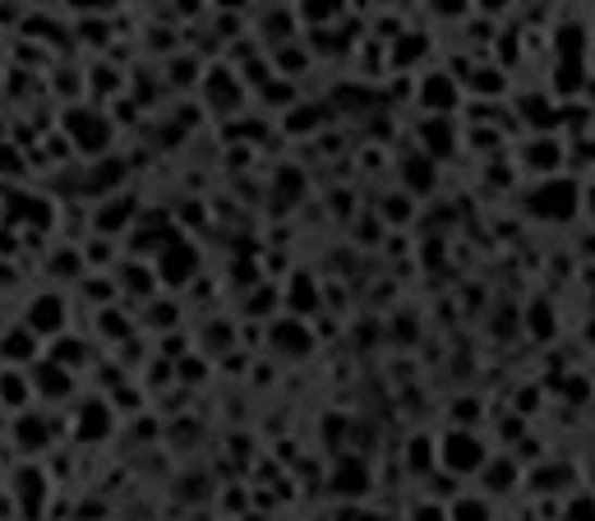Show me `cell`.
<instances>
[{
    "label": "cell",
    "mask_w": 595,
    "mask_h": 521,
    "mask_svg": "<svg viewBox=\"0 0 595 521\" xmlns=\"http://www.w3.org/2000/svg\"><path fill=\"white\" fill-rule=\"evenodd\" d=\"M65 129L74 134V139H79V148H84V152H102V144L111 139V125L102 121L98 111H70Z\"/></svg>",
    "instance_id": "6da1fadb"
},
{
    "label": "cell",
    "mask_w": 595,
    "mask_h": 521,
    "mask_svg": "<svg viewBox=\"0 0 595 521\" xmlns=\"http://www.w3.org/2000/svg\"><path fill=\"white\" fill-rule=\"evenodd\" d=\"M531 208L541 212V218H572V212H578V185H568V181L545 185V195H535Z\"/></svg>",
    "instance_id": "7a4b0ae2"
},
{
    "label": "cell",
    "mask_w": 595,
    "mask_h": 521,
    "mask_svg": "<svg viewBox=\"0 0 595 521\" xmlns=\"http://www.w3.org/2000/svg\"><path fill=\"white\" fill-rule=\"evenodd\" d=\"M444 461L453 471H475V467H485V448L471 438V434H448L444 443Z\"/></svg>",
    "instance_id": "3957f363"
},
{
    "label": "cell",
    "mask_w": 595,
    "mask_h": 521,
    "mask_svg": "<svg viewBox=\"0 0 595 521\" xmlns=\"http://www.w3.org/2000/svg\"><path fill=\"white\" fill-rule=\"evenodd\" d=\"M28 323H33V333L37 337H47V333H55V327L65 323V305H61V296H42L28 310Z\"/></svg>",
    "instance_id": "277c9868"
},
{
    "label": "cell",
    "mask_w": 595,
    "mask_h": 521,
    "mask_svg": "<svg viewBox=\"0 0 595 521\" xmlns=\"http://www.w3.org/2000/svg\"><path fill=\"white\" fill-rule=\"evenodd\" d=\"M33 388L47 393V397H65L74 388V374L65 364H42V370H33Z\"/></svg>",
    "instance_id": "5b68a950"
},
{
    "label": "cell",
    "mask_w": 595,
    "mask_h": 521,
    "mask_svg": "<svg viewBox=\"0 0 595 521\" xmlns=\"http://www.w3.org/2000/svg\"><path fill=\"white\" fill-rule=\"evenodd\" d=\"M0 356H5L10 364L33 360L37 356V333H28V327H14L10 337H0Z\"/></svg>",
    "instance_id": "8992f818"
},
{
    "label": "cell",
    "mask_w": 595,
    "mask_h": 521,
    "mask_svg": "<svg viewBox=\"0 0 595 521\" xmlns=\"http://www.w3.org/2000/svg\"><path fill=\"white\" fill-rule=\"evenodd\" d=\"M107 430H111V411L102 407V401H88L84 415H79V430H74V434H79L84 443H92V438H102Z\"/></svg>",
    "instance_id": "52a82bcc"
},
{
    "label": "cell",
    "mask_w": 595,
    "mask_h": 521,
    "mask_svg": "<svg viewBox=\"0 0 595 521\" xmlns=\"http://www.w3.org/2000/svg\"><path fill=\"white\" fill-rule=\"evenodd\" d=\"M208 102H213V107H226V111L240 102V88L232 84V74H222V70L208 74Z\"/></svg>",
    "instance_id": "ba28073f"
},
{
    "label": "cell",
    "mask_w": 595,
    "mask_h": 521,
    "mask_svg": "<svg viewBox=\"0 0 595 521\" xmlns=\"http://www.w3.org/2000/svg\"><path fill=\"white\" fill-rule=\"evenodd\" d=\"M273 337H277L282 351H296V356H305V351L314 346V342H310V327H305V323H277Z\"/></svg>",
    "instance_id": "9c48e42d"
},
{
    "label": "cell",
    "mask_w": 595,
    "mask_h": 521,
    "mask_svg": "<svg viewBox=\"0 0 595 521\" xmlns=\"http://www.w3.org/2000/svg\"><path fill=\"white\" fill-rule=\"evenodd\" d=\"M129 218H134V199L102 203V212H98V231H102V236H111V231H125Z\"/></svg>",
    "instance_id": "30bf717a"
},
{
    "label": "cell",
    "mask_w": 595,
    "mask_h": 521,
    "mask_svg": "<svg viewBox=\"0 0 595 521\" xmlns=\"http://www.w3.org/2000/svg\"><path fill=\"white\" fill-rule=\"evenodd\" d=\"M401 176L416 185V195H430V189H434V166L425 158H407V162H401Z\"/></svg>",
    "instance_id": "8fae6325"
},
{
    "label": "cell",
    "mask_w": 595,
    "mask_h": 521,
    "mask_svg": "<svg viewBox=\"0 0 595 521\" xmlns=\"http://www.w3.org/2000/svg\"><path fill=\"white\" fill-rule=\"evenodd\" d=\"M333 485H337V494H360L364 489V467H360V461H342Z\"/></svg>",
    "instance_id": "7c38bea8"
},
{
    "label": "cell",
    "mask_w": 595,
    "mask_h": 521,
    "mask_svg": "<svg viewBox=\"0 0 595 521\" xmlns=\"http://www.w3.org/2000/svg\"><path fill=\"white\" fill-rule=\"evenodd\" d=\"M425 102L430 107H453L457 102V88H453L448 74H434V79L425 84Z\"/></svg>",
    "instance_id": "4fadbf2b"
},
{
    "label": "cell",
    "mask_w": 595,
    "mask_h": 521,
    "mask_svg": "<svg viewBox=\"0 0 595 521\" xmlns=\"http://www.w3.org/2000/svg\"><path fill=\"white\" fill-rule=\"evenodd\" d=\"M18 443H24V448H42V443H47V424L33 420V415H18Z\"/></svg>",
    "instance_id": "5bb4252c"
},
{
    "label": "cell",
    "mask_w": 595,
    "mask_h": 521,
    "mask_svg": "<svg viewBox=\"0 0 595 521\" xmlns=\"http://www.w3.org/2000/svg\"><path fill=\"white\" fill-rule=\"evenodd\" d=\"M0 397H5V401H10V407L18 411V407H24V397H28V383H24V379H18L14 370H10V374H0Z\"/></svg>",
    "instance_id": "9a60e30c"
},
{
    "label": "cell",
    "mask_w": 595,
    "mask_h": 521,
    "mask_svg": "<svg viewBox=\"0 0 595 521\" xmlns=\"http://www.w3.org/2000/svg\"><path fill=\"white\" fill-rule=\"evenodd\" d=\"M314 286H310V277H296V286H292V310H300V314H310L314 310Z\"/></svg>",
    "instance_id": "2e32d148"
},
{
    "label": "cell",
    "mask_w": 595,
    "mask_h": 521,
    "mask_svg": "<svg viewBox=\"0 0 595 521\" xmlns=\"http://www.w3.org/2000/svg\"><path fill=\"white\" fill-rule=\"evenodd\" d=\"M531 166H559V144H549V139H541V144H531V158H526Z\"/></svg>",
    "instance_id": "e0dca14e"
},
{
    "label": "cell",
    "mask_w": 595,
    "mask_h": 521,
    "mask_svg": "<svg viewBox=\"0 0 595 521\" xmlns=\"http://www.w3.org/2000/svg\"><path fill=\"white\" fill-rule=\"evenodd\" d=\"M471 88L475 92H504V74H498V70H475Z\"/></svg>",
    "instance_id": "ac0fdd59"
},
{
    "label": "cell",
    "mask_w": 595,
    "mask_h": 521,
    "mask_svg": "<svg viewBox=\"0 0 595 521\" xmlns=\"http://www.w3.org/2000/svg\"><path fill=\"white\" fill-rule=\"evenodd\" d=\"M549 327H554V319H549V305H545V300H541V305H531V333L545 342V337H549Z\"/></svg>",
    "instance_id": "d6986e66"
},
{
    "label": "cell",
    "mask_w": 595,
    "mask_h": 521,
    "mask_svg": "<svg viewBox=\"0 0 595 521\" xmlns=\"http://www.w3.org/2000/svg\"><path fill=\"white\" fill-rule=\"evenodd\" d=\"M337 5H342V0H305V14H310V18H333Z\"/></svg>",
    "instance_id": "ffe728a7"
},
{
    "label": "cell",
    "mask_w": 595,
    "mask_h": 521,
    "mask_svg": "<svg viewBox=\"0 0 595 521\" xmlns=\"http://www.w3.org/2000/svg\"><path fill=\"white\" fill-rule=\"evenodd\" d=\"M411 448H416V452H411V467H430V443H425V438H416Z\"/></svg>",
    "instance_id": "44dd1931"
},
{
    "label": "cell",
    "mask_w": 595,
    "mask_h": 521,
    "mask_svg": "<svg viewBox=\"0 0 595 521\" xmlns=\"http://www.w3.org/2000/svg\"><path fill=\"white\" fill-rule=\"evenodd\" d=\"M70 5L84 14H102V10H111V0H70Z\"/></svg>",
    "instance_id": "7402d4cb"
},
{
    "label": "cell",
    "mask_w": 595,
    "mask_h": 521,
    "mask_svg": "<svg viewBox=\"0 0 595 521\" xmlns=\"http://www.w3.org/2000/svg\"><path fill=\"white\" fill-rule=\"evenodd\" d=\"M181 379H189V383H199V379H203V364H199V360H189V364L181 360Z\"/></svg>",
    "instance_id": "603a6c76"
},
{
    "label": "cell",
    "mask_w": 595,
    "mask_h": 521,
    "mask_svg": "<svg viewBox=\"0 0 595 521\" xmlns=\"http://www.w3.org/2000/svg\"><path fill=\"white\" fill-rule=\"evenodd\" d=\"M457 521H485V508H475V504H462V508H457Z\"/></svg>",
    "instance_id": "cb8c5ba5"
},
{
    "label": "cell",
    "mask_w": 595,
    "mask_h": 521,
    "mask_svg": "<svg viewBox=\"0 0 595 521\" xmlns=\"http://www.w3.org/2000/svg\"><path fill=\"white\" fill-rule=\"evenodd\" d=\"M55 356H61V360H74V364H79V360H84V346H79V342H74V346H55Z\"/></svg>",
    "instance_id": "d4e9b609"
},
{
    "label": "cell",
    "mask_w": 595,
    "mask_h": 521,
    "mask_svg": "<svg viewBox=\"0 0 595 521\" xmlns=\"http://www.w3.org/2000/svg\"><path fill=\"white\" fill-rule=\"evenodd\" d=\"M489 480H494V489H508V480H512V467H494V471H489Z\"/></svg>",
    "instance_id": "484cf974"
},
{
    "label": "cell",
    "mask_w": 595,
    "mask_h": 521,
    "mask_svg": "<svg viewBox=\"0 0 595 521\" xmlns=\"http://www.w3.org/2000/svg\"><path fill=\"white\" fill-rule=\"evenodd\" d=\"M568 521H595V504H578L568 512Z\"/></svg>",
    "instance_id": "4316f807"
},
{
    "label": "cell",
    "mask_w": 595,
    "mask_h": 521,
    "mask_svg": "<svg viewBox=\"0 0 595 521\" xmlns=\"http://www.w3.org/2000/svg\"><path fill=\"white\" fill-rule=\"evenodd\" d=\"M434 5H438V14H462L467 0H434Z\"/></svg>",
    "instance_id": "83f0119b"
},
{
    "label": "cell",
    "mask_w": 595,
    "mask_h": 521,
    "mask_svg": "<svg viewBox=\"0 0 595 521\" xmlns=\"http://www.w3.org/2000/svg\"><path fill=\"white\" fill-rule=\"evenodd\" d=\"M416 521H448V517H444V508H434V504H430V508H420V512H416Z\"/></svg>",
    "instance_id": "f1b7e54d"
},
{
    "label": "cell",
    "mask_w": 595,
    "mask_h": 521,
    "mask_svg": "<svg viewBox=\"0 0 595 521\" xmlns=\"http://www.w3.org/2000/svg\"><path fill=\"white\" fill-rule=\"evenodd\" d=\"M475 415H480L475 401H457V420H475Z\"/></svg>",
    "instance_id": "f546056e"
},
{
    "label": "cell",
    "mask_w": 595,
    "mask_h": 521,
    "mask_svg": "<svg viewBox=\"0 0 595 521\" xmlns=\"http://www.w3.org/2000/svg\"><path fill=\"white\" fill-rule=\"evenodd\" d=\"M102 323H107V333H125V319L121 314H107Z\"/></svg>",
    "instance_id": "4dcf8cb0"
},
{
    "label": "cell",
    "mask_w": 595,
    "mask_h": 521,
    "mask_svg": "<svg viewBox=\"0 0 595 521\" xmlns=\"http://www.w3.org/2000/svg\"><path fill=\"white\" fill-rule=\"evenodd\" d=\"M176 5H181V14H195V10H199V0H176Z\"/></svg>",
    "instance_id": "1f68e13d"
},
{
    "label": "cell",
    "mask_w": 595,
    "mask_h": 521,
    "mask_svg": "<svg viewBox=\"0 0 595 521\" xmlns=\"http://www.w3.org/2000/svg\"><path fill=\"white\" fill-rule=\"evenodd\" d=\"M480 10H504V0H480Z\"/></svg>",
    "instance_id": "d6a6232c"
},
{
    "label": "cell",
    "mask_w": 595,
    "mask_h": 521,
    "mask_svg": "<svg viewBox=\"0 0 595 521\" xmlns=\"http://www.w3.org/2000/svg\"><path fill=\"white\" fill-rule=\"evenodd\" d=\"M586 342H595V323H586Z\"/></svg>",
    "instance_id": "836d02e7"
},
{
    "label": "cell",
    "mask_w": 595,
    "mask_h": 521,
    "mask_svg": "<svg viewBox=\"0 0 595 521\" xmlns=\"http://www.w3.org/2000/svg\"><path fill=\"white\" fill-rule=\"evenodd\" d=\"M591 203H595V195H591Z\"/></svg>",
    "instance_id": "e575fe53"
}]
</instances>
